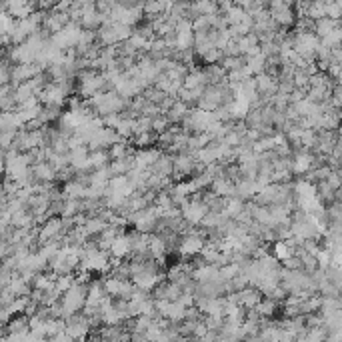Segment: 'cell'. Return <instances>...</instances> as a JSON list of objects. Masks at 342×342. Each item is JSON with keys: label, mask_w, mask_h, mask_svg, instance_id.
Segmentation results:
<instances>
[{"label": "cell", "mask_w": 342, "mask_h": 342, "mask_svg": "<svg viewBox=\"0 0 342 342\" xmlns=\"http://www.w3.org/2000/svg\"><path fill=\"white\" fill-rule=\"evenodd\" d=\"M204 245L206 242L202 240L200 234H186L180 240V245H178V252L182 256H196V254H200V250L204 248Z\"/></svg>", "instance_id": "obj_2"}, {"label": "cell", "mask_w": 342, "mask_h": 342, "mask_svg": "<svg viewBox=\"0 0 342 342\" xmlns=\"http://www.w3.org/2000/svg\"><path fill=\"white\" fill-rule=\"evenodd\" d=\"M312 162H314V158L308 154V152H300L296 158H294L292 162V170L296 174H302V172H308L312 168Z\"/></svg>", "instance_id": "obj_5"}, {"label": "cell", "mask_w": 342, "mask_h": 342, "mask_svg": "<svg viewBox=\"0 0 342 342\" xmlns=\"http://www.w3.org/2000/svg\"><path fill=\"white\" fill-rule=\"evenodd\" d=\"M114 258H124V256H128L130 252H132V238L130 236H126V234H118L116 238H114V242L110 246V250H108Z\"/></svg>", "instance_id": "obj_3"}, {"label": "cell", "mask_w": 342, "mask_h": 342, "mask_svg": "<svg viewBox=\"0 0 342 342\" xmlns=\"http://www.w3.org/2000/svg\"><path fill=\"white\" fill-rule=\"evenodd\" d=\"M208 212H210V208L206 206V202L198 200V198L188 200V202L182 204V218L186 220L188 224H200Z\"/></svg>", "instance_id": "obj_1"}, {"label": "cell", "mask_w": 342, "mask_h": 342, "mask_svg": "<svg viewBox=\"0 0 342 342\" xmlns=\"http://www.w3.org/2000/svg\"><path fill=\"white\" fill-rule=\"evenodd\" d=\"M188 112H190V110H188V106H186V102H184V100H174V104L168 108L166 116H168V120H170V123H182V120H184V116H186Z\"/></svg>", "instance_id": "obj_4"}]
</instances>
